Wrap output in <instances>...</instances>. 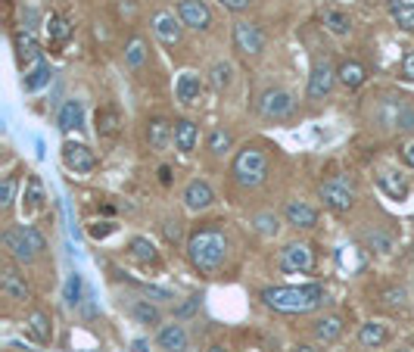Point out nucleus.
Returning <instances> with one entry per match:
<instances>
[{"instance_id": "8fccbe9b", "label": "nucleus", "mask_w": 414, "mask_h": 352, "mask_svg": "<svg viewBox=\"0 0 414 352\" xmlns=\"http://www.w3.org/2000/svg\"><path fill=\"white\" fill-rule=\"evenodd\" d=\"M197 303H200V296H190V303H187V305H181V315H190V312L197 309Z\"/></svg>"}, {"instance_id": "9d476101", "label": "nucleus", "mask_w": 414, "mask_h": 352, "mask_svg": "<svg viewBox=\"0 0 414 352\" xmlns=\"http://www.w3.org/2000/svg\"><path fill=\"white\" fill-rule=\"evenodd\" d=\"M150 25H153L156 41L165 44V47H178V44H181V35H184V22H181V16H175L171 10L153 13Z\"/></svg>"}, {"instance_id": "603ef678", "label": "nucleus", "mask_w": 414, "mask_h": 352, "mask_svg": "<svg viewBox=\"0 0 414 352\" xmlns=\"http://www.w3.org/2000/svg\"><path fill=\"white\" fill-rule=\"evenodd\" d=\"M290 352H318L315 346H308V343H296V346H293Z\"/></svg>"}, {"instance_id": "2f4dec72", "label": "nucleus", "mask_w": 414, "mask_h": 352, "mask_svg": "<svg viewBox=\"0 0 414 352\" xmlns=\"http://www.w3.org/2000/svg\"><path fill=\"white\" fill-rule=\"evenodd\" d=\"M321 22H324V28H327L330 35H336V37H343V35H349V32H352V19H349V13L336 10V6H327L324 16H321Z\"/></svg>"}, {"instance_id": "dca6fc26", "label": "nucleus", "mask_w": 414, "mask_h": 352, "mask_svg": "<svg viewBox=\"0 0 414 352\" xmlns=\"http://www.w3.org/2000/svg\"><path fill=\"white\" fill-rule=\"evenodd\" d=\"M0 293L13 299V303H32V287H28L25 278L13 265H6L4 274H0Z\"/></svg>"}, {"instance_id": "c85d7f7f", "label": "nucleus", "mask_w": 414, "mask_h": 352, "mask_svg": "<svg viewBox=\"0 0 414 352\" xmlns=\"http://www.w3.org/2000/svg\"><path fill=\"white\" fill-rule=\"evenodd\" d=\"M377 187L386 193L389 200H396V203L408 200V184H405V178L396 175V171H380V175H377Z\"/></svg>"}, {"instance_id": "bb28decb", "label": "nucleus", "mask_w": 414, "mask_h": 352, "mask_svg": "<svg viewBox=\"0 0 414 352\" xmlns=\"http://www.w3.org/2000/svg\"><path fill=\"white\" fill-rule=\"evenodd\" d=\"M147 63H150V44L140 35H134L131 41L125 44V66L131 72H140Z\"/></svg>"}, {"instance_id": "1a4fd4ad", "label": "nucleus", "mask_w": 414, "mask_h": 352, "mask_svg": "<svg viewBox=\"0 0 414 352\" xmlns=\"http://www.w3.org/2000/svg\"><path fill=\"white\" fill-rule=\"evenodd\" d=\"M293 109H296V100H293V94L284 91V87H268V91L259 97V116L265 119V122H284V119L293 116Z\"/></svg>"}, {"instance_id": "39448f33", "label": "nucleus", "mask_w": 414, "mask_h": 352, "mask_svg": "<svg viewBox=\"0 0 414 352\" xmlns=\"http://www.w3.org/2000/svg\"><path fill=\"white\" fill-rule=\"evenodd\" d=\"M374 122L386 131H411L414 128V103L408 97H383L374 107Z\"/></svg>"}, {"instance_id": "58836bf2", "label": "nucleus", "mask_w": 414, "mask_h": 352, "mask_svg": "<svg viewBox=\"0 0 414 352\" xmlns=\"http://www.w3.org/2000/svg\"><path fill=\"white\" fill-rule=\"evenodd\" d=\"M69 35H72L69 19L59 16V13H50V19H47V41L50 44H63Z\"/></svg>"}, {"instance_id": "cd10ccee", "label": "nucleus", "mask_w": 414, "mask_h": 352, "mask_svg": "<svg viewBox=\"0 0 414 352\" xmlns=\"http://www.w3.org/2000/svg\"><path fill=\"white\" fill-rule=\"evenodd\" d=\"M25 327H28V334H32L37 343H50V336H54V321H50V315L47 312H41V309L28 312Z\"/></svg>"}, {"instance_id": "f8f14e48", "label": "nucleus", "mask_w": 414, "mask_h": 352, "mask_svg": "<svg viewBox=\"0 0 414 352\" xmlns=\"http://www.w3.org/2000/svg\"><path fill=\"white\" fill-rule=\"evenodd\" d=\"M97 153L87 144H78V140H66L63 144V166L75 171V175H85V171L97 169Z\"/></svg>"}, {"instance_id": "f704fd0d", "label": "nucleus", "mask_w": 414, "mask_h": 352, "mask_svg": "<svg viewBox=\"0 0 414 352\" xmlns=\"http://www.w3.org/2000/svg\"><path fill=\"white\" fill-rule=\"evenodd\" d=\"M44 200H47V193H44L41 178L32 175V178H28V184H25V193H22L25 212H37V209H44Z\"/></svg>"}, {"instance_id": "3c124183", "label": "nucleus", "mask_w": 414, "mask_h": 352, "mask_svg": "<svg viewBox=\"0 0 414 352\" xmlns=\"http://www.w3.org/2000/svg\"><path fill=\"white\" fill-rule=\"evenodd\" d=\"M159 181H162V184H171V169H169V166L159 169Z\"/></svg>"}, {"instance_id": "e433bc0d", "label": "nucleus", "mask_w": 414, "mask_h": 352, "mask_svg": "<svg viewBox=\"0 0 414 352\" xmlns=\"http://www.w3.org/2000/svg\"><path fill=\"white\" fill-rule=\"evenodd\" d=\"M131 315L138 318L140 324H150V327L162 324V315H159V309H156V305H150L147 299H134V303H131Z\"/></svg>"}, {"instance_id": "a211bd4d", "label": "nucleus", "mask_w": 414, "mask_h": 352, "mask_svg": "<svg viewBox=\"0 0 414 352\" xmlns=\"http://www.w3.org/2000/svg\"><path fill=\"white\" fill-rule=\"evenodd\" d=\"M147 144H150V150H156V153L169 150V144H175V125L162 116L150 119L147 122Z\"/></svg>"}, {"instance_id": "ea45409f", "label": "nucleus", "mask_w": 414, "mask_h": 352, "mask_svg": "<svg viewBox=\"0 0 414 352\" xmlns=\"http://www.w3.org/2000/svg\"><path fill=\"white\" fill-rule=\"evenodd\" d=\"M16 187H19L16 175H6L4 178V187H0V212H10V209H13V203H16Z\"/></svg>"}, {"instance_id": "20e7f679", "label": "nucleus", "mask_w": 414, "mask_h": 352, "mask_svg": "<svg viewBox=\"0 0 414 352\" xmlns=\"http://www.w3.org/2000/svg\"><path fill=\"white\" fill-rule=\"evenodd\" d=\"M231 175H234V181L240 187H246V190L265 184V178H268V153L262 147H243L234 156Z\"/></svg>"}, {"instance_id": "4c0bfd02", "label": "nucleus", "mask_w": 414, "mask_h": 352, "mask_svg": "<svg viewBox=\"0 0 414 352\" xmlns=\"http://www.w3.org/2000/svg\"><path fill=\"white\" fill-rule=\"evenodd\" d=\"M63 299H66V305H81L85 303V281H81L78 272H69L66 287H63Z\"/></svg>"}, {"instance_id": "de8ad7c7", "label": "nucleus", "mask_w": 414, "mask_h": 352, "mask_svg": "<svg viewBox=\"0 0 414 352\" xmlns=\"http://www.w3.org/2000/svg\"><path fill=\"white\" fill-rule=\"evenodd\" d=\"M402 78H405V81H414V50L402 59Z\"/></svg>"}, {"instance_id": "412c9836", "label": "nucleus", "mask_w": 414, "mask_h": 352, "mask_svg": "<svg viewBox=\"0 0 414 352\" xmlns=\"http://www.w3.org/2000/svg\"><path fill=\"white\" fill-rule=\"evenodd\" d=\"M94 128H97V138L103 140H112L118 138V131H122V112H118L116 107H100L97 109V119H94Z\"/></svg>"}, {"instance_id": "473e14b6", "label": "nucleus", "mask_w": 414, "mask_h": 352, "mask_svg": "<svg viewBox=\"0 0 414 352\" xmlns=\"http://www.w3.org/2000/svg\"><path fill=\"white\" fill-rule=\"evenodd\" d=\"M389 6V16H393V22L402 32H414V4H408V0H386Z\"/></svg>"}, {"instance_id": "f03ea898", "label": "nucleus", "mask_w": 414, "mask_h": 352, "mask_svg": "<svg viewBox=\"0 0 414 352\" xmlns=\"http://www.w3.org/2000/svg\"><path fill=\"white\" fill-rule=\"evenodd\" d=\"M187 259L200 274H215L228 259V234L221 228H197L187 237Z\"/></svg>"}, {"instance_id": "6ab92c4d", "label": "nucleus", "mask_w": 414, "mask_h": 352, "mask_svg": "<svg viewBox=\"0 0 414 352\" xmlns=\"http://www.w3.org/2000/svg\"><path fill=\"white\" fill-rule=\"evenodd\" d=\"M13 50H16L19 69H28V66L41 63V44H37V37L32 32H19L13 37Z\"/></svg>"}, {"instance_id": "79ce46f5", "label": "nucleus", "mask_w": 414, "mask_h": 352, "mask_svg": "<svg viewBox=\"0 0 414 352\" xmlns=\"http://www.w3.org/2000/svg\"><path fill=\"white\" fill-rule=\"evenodd\" d=\"M365 241H367V246H371V250L383 253V256H386V253H393V241H389V237L383 234V231H371V234H367Z\"/></svg>"}, {"instance_id": "2eb2a0df", "label": "nucleus", "mask_w": 414, "mask_h": 352, "mask_svg": "<svg viewBox=\"0 0 414 352\" xmlns=\"http://www.w3.org/2000/svg\"><path fill=\"white\" fill-rule=\"evenodd\" d=\"M181 200H184V206L190 209V212H206V209L215 203V190L209 187V181H202V178H193V181L184 187Z\"/></svg>"}, {"instance_id": "c03bdc74", "label": "nucleus", "mask_w": 414, "mask_h": 352, "mask_svg": "<svg viewBox=\"0 0 414 352\" xmlns=\"http://www.w3.org/2000/svg\"><path fill=\"white\" fill-rule=\"evenodd\" d=\"M112 231H116V224L112 221H90L87 224V234L94 237V241H103V237H109Z\"/></svg>"}, {"instance_id": "7ed1b4c3", "label": "nucleus", "mask_w": 414, "mask_h": 352, "mask_svg": "<svg viewBox=\"0 0 414 352\" xmlns=\"http://www.w3.org/2000/svg\"><path fill=\"white\" fill-rule=\"evenodd\" d=\"M4 246L10 253V259L22 262V265H32V262L44 253V234L35 228V224H13V228L4 231Z\"/></svg>"}, {"instance_id": "423d86ee", "label": "nucleus", "mask_w": 414, "mask_h": 352, "mask_svg": "<svg viewBox=\"0 0 414 352\" xmlns=\"http://www.w3.org/2000/svg\"><path fill=\"white\" fill-rule=\"evenodd\" d=\"M277 268H281L284 274H308V272H315L312 243H305V241L284 243V250L277 253Z\"/></svg>"}, {"instance_id": "aec40b11", "label": "nucleus", "mask_w": 414, "mask_h": 352, "mask_svg": "<svg viewBox=\"0 0 414 352\" xmlns=\"http://www.w3.org/2000/svg\"><path fill=\"white\" fill-rule=\"evenodd\" d=\"M156 343H159L162 352H187L190 349V336H187L184 324H162L159 334H156Z\"/></svg>"}, {"instance_id": "5701e85b", "label": "nucleus", "mask_w": 414, "mask_h": 352, "mask_svg": "<svg viewBox=\"0 0 414 352\" xmlns=\"http://www.w3.org/2000/svg\"><path fill=\"white\" fill-rule=\"evenodd\" d=\"M56 125L63 131H78L81 125H85V103L81 100H66L63 107H59V112H56Z\"/></svg>"}, {"instance_id": "09e8293b", "label": "nucleus", "mask_w": 414, "mask_h": 352, "mask_svg": "<svg viewBox=\"0 0 414 352\" xmlns=\"http://www.w3.org/2000/svg\"><path fill=\"white\" fill-rule=\"evenodd\" d=\"M402 159H405V166L414 169V140H408V144L402 147Z\"/></svg>"}, {"instance_id": "4468645a", "label": "nucleus", "mask_w": 414, "mask_h": 352, "mask_svg": "<svg viewBox=\"0 0 414 352\" xmlns=\"http://www.w3.org/2000/svg\"><path fill=\"white\" fill-rule=\"evenodd\" d=\"M200 97H202V75L184 69L175 78V100L181 107H193V103H200Z\"/></svg>"}, {"instance_id": "f257e3e1", "label": "nucleus", "mask_w": 414, "mask_h": 352, "mask_svg": "<svg viewBox=\"0 0 414 352\" xmlns=\"http://www.w3.org/2000/svg\"><path fill=\"white\" fill-rule=\"evenodd\" d=\"M262 303L281 315H308L324 305V287L321 284H303V287H265Z\"/></svg>"}, {"instance_id": "0eeeda50", "label": "nucleus", "mask_w": 414, "mask_h": 352, "mask_svg": "<svg viewBox=\"0 0 414 352\" xmlns=\"http://www.w3.org/2000/svg\"><path fill=\"white\" fill-rule=\"evenodd\" d=\"M318 193H321V200H324V206L327 209H334V212H349L352 206H355V200H358V190H355V184L349 181V178H330V181H324L318 187Z\"/></svg>"}, {"instance_id": "37998d69", "label": "nucleus", "mask_w": 414, "mask_h": 352, "mask_svg": "<svg viewBox=\"0 0 414 352\" xmlns=\"http://www.w3.org/2000/svg\"><path fill=\"white\" fill-rule=\"evenodd\" d=\"M162 231H165V241L169 243H181V237H184V228H181L178 219H165Z\"/></svg>"}, {"instance_id": "a19ab883", "label": "nucleus", "mask_w": 414, "mask_h": 352, "mask_svg": "<svg viewBox=\"0 0 414 352\" xmlns=\"http://www.w3.org/2000/svg\"><path fill=\"white\" fill-rule=\"evenodd\" d=\"M252 224H255V231H259V234H265V237H274L277 231H281V219H277L274 212H259L252 219Z\"/></svg>"}, {"instance_id": "4be33fe9", "label": "nucleus", "mask_w": 414, "mask_h": 352, "mask_svg": "<svg viewBox=\"0 0 414 352\" xmlns=\"http://www.w3.org/2000/svg\"><path fill=\"white\" fill-rule=\"evenodd\" d=\"M200 144V125L193 122V119H181V122H175V147L178 153H193Z\"/></svg>"}, {"instance_id": "a878e982", "label": "nucleus", "mask_w": 414, "mask_h": 352, "mask_svg": "<svg viewBox=\"0 0 414 352\" xmlns=\"http://www.w3.org/2000/svg\"><path fill=\"white\" fill-rule=\"evenodd\" d=\"M343 327H346V324H343L340 315H324V318H318V321L312 324V334H315V340L327 346V343H336V340H340V336H343Z\"/></svg>"}, {"instance_id": "5fc2aeb1", "label": "nucleus", "mask_w": 414, "mask_h": 352, "mask_svg": "<svg viewBox=\"0 0 414 352\" xmlns=\"http://www.w3.org/2000/svg\"><path fill=\"white\" fill-rule=\"evenodd\" d=\"M398 352H408V349H398Z\"/></svg>"}, {"instance_id": "49530a36", "label": "nucleus", "mask_w": 414, "mask_h": 352, "mask_svg": "<svg viewBox=\"0 0 414 352\" xmlns=\"http://www.w3.org/2000/svg\"><path fill=\"white\" fill-rule=\"evenodd\" d=\"M221 6L224 10H231V13H243V10H250L252 6V0H221Z\"/></svg>"}, {"instance_id": "c9c22d12", "label": "nucleus", "mask_w": 414, "mask_h": 352, "mask_svg": "<svg viewBox=\"0 0 414 352\" xmlns=\"http://www.w3.org/2000/svg\"><path fill=\"white\" fill-rule=\"evenodd\" d=\"M206 147H209V153H212V156L231 153V147H234V134H231L228 128H212V134H209V140H206Z\"/></svg>"}, {"instance_id": "7c9ffc66", "label": "nucleus", "mask_w": 414, "mask_h": 352, "mask_svg": "<svg viewBox=\"0 0 414 352\" xmlns=\"http://www.w3.org/2000/svg\"><path fill=\"white\" fill-rule=\"evenodd\" d=\"M50 81H54V66H50V63H37L35 69L22 78V87H25V94H37V91H44Z\"/></svg>"}, {"instance_id": "6e6552de", "label": "nucleus", "mask_w": 414, "mask_h": 352, "mask_svg": "<svg viewBox=\"0 0 414 352\" xmlns=\"http://www.w3.org/2000/svg\"><path fill=\"white\" fill-rule=\"evenodd\" d=\"M340 81V75H336L334 63H330L327 56H318L312 63V72H308V87H305V97L308 100H327L330 91H334V85Z\"/></svg>"}, {"instance_id": "393cba45", "label": "nucleus", "mask_w": 414, "mask_h": 352, "mask_svg": "<svg viewBox=\"0 0 414 352\" xmlns=\"http://www.w3.org/2000/svg\"><path fill=\"white\" fill-rule=\"evenodd\" d=\"M128 259L138 262V265H156L159 262V250L150 237H131L128 241Z\"/></svg>"}, {"instance_id": "864d4df0", "label": "nucleus", "mask_w": 414, "mask_h": 352, "mask_svg": "<svg viewBox=\"0 0 414 352\" xmlns=\"http://www.w3.org/2000/svg\"><path fill=\"white\" fill-rule=\"evenodd\" d=\"M206 352H228V349H224V346H209Z\"/></svg>"}, {"instance_id": "c756f323", "label": "nucleus", "mask_w": 414, "mask_h": 352, "mask_svg": "<svg viewBox=\"0 0 414 352\" xmlns=\"http://www.w3.org/2000/svg\"><path fill=\"white\" fill-rule=\"evenodd\" d=\"M336 75H340V81L349 91H355V87H361L367 81V69L358 63V59H346V63L336 66Z\"/></svg>"}, {"instance_id": "72a5a7b5", "label": "nucleus", "mask_w": 414, "mask_h": 352, "mask_svg": "<svg viewBox=\"0 0 414 352\" xmlns=\"http://www.w3.org/2000/svg\"><path fill=\"white\" fill-rule=\"evenodd\" d=\"M209 85H212L215 91H228V87L234 85V66H231L228 59L212 63V69H209Z\"/></svg>"}, {"instance_id": "a18cd8bd", "label": "nucleus", "mask_w": 414, "mask_h": 352, "mask_svg": "<svg viewBox=\"0 0 414 352\" xmlns=\"http://www.w3.org/2000/svg\"><path fill=\"white\" fill-rule=\"evenodd\" d=\"M383 303H386V305H393V309H396V305H402V303H405V290H402V287L386 290V293H383Z\"/></svg>"}, {"instance_id": "f3484780", "label": "nucleus", "mask_w": 414, "mask_h": 352, "mask_svg": "<svg viewBox=\"0 0 414 352\" xmlns=\"http://www.w3.org/2000/svg\"><path fill=\"white\" fill-rule=\"evenodd\" d=\"M284 221L293 224V228L312 231L315 224H318V209L308 206L305 200H287V206H284Z\"/></svg>"}, {"instance_id": "b1692460", "label": "nucleus", "mask_w": 414, "mask_h": 352, "mask_svg": "<svg viewBox=\"0 0 414 352\" xmlns=\"http://www.w3.org/2000/svg\"><path fill=\"white\" fill-rule=\"evenodd\" d=\"M358 343L365 349H380L389 343V327L383 324V321H365V324L358 327Z\"/></svg>"}, {"instance_id": "ddd939ff", "label": "nucleus", "mask_w": 414, "mask_h": 352, "mask_svg": "<svg viewBox=\"0 0 414 352\" xmlns=\"http://www.w3.org/2000/svg\"><path fill=\"white\" fill-rule=\"evenodd\" d=\"M178 16L184 22V28H193V32H209L212 28V10H209L206 0H181Z\"/></svg>"}, {"instance_id": "9b49d317", "label": "nucleus", "mask_w": 414, "mask_h": 352, "mask_svg": "<svg viewBox=\"0 0 414 352\" xmlns=\"http://www.w3.org/2000/svg\"><path fill=\"white\" fill-rule=\"evenodd\" d=\"M268 37L255 22H234V47L243 56H259L265 50Z\"/></svg>"}]
</instances>
